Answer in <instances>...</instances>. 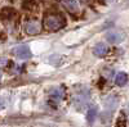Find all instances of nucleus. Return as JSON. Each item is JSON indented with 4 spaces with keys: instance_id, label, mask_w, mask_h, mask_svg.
<instances>
[{
    "instance_id": "1a4fd4ad",
    "label": "nucleus",
    "mask_w": 129,
    "mask_h": 127,
    "mask_svg": "<svg viewBox=\"0 0 129 127\" xmlns=\"http://www.w3.org/2000/svg\"><path fill=\"white\" fill-rule=\"evenodd\" d=\"M97 114H98V110H97V107L95 105H93V107H90L88 109V113H87V121L89 124H93L95 118H97Z\"/></svg>"
},
{
    "instance_id": "ddd939ff",
    "label": "nucleus",
    "mask_w": 129,
    "mask_h": 127,
    "mask_svg": "<svg viewBox=\"0 0 129 127\" xmlns=\"http://www.w3.org/2000/svg\"><path fill=\"white\" fill-rule=\"evenodd\" d=\"M125 123H126V118L125 115L121 114L119 118H117V122H116V127H125Z\"/></svg>"
},
{
    "instance_id": "423d86ee",
    "label": "nucleus",
    "mask_w": 129,
    "mask_h": 127,
    "mask_svg": "<svg viewBox=\"0 0 129 127\" xmlns=\"http://www.w3.org/2000/svg\"><path fill=\"white\" fill-rule=\"evenodd\" d=\"M106 39L109 42H111V44H119V42L123 41V35L120 32H117V31H110V32H107L106 35Z\"/></svg>"
},
{
    "instance_id": "f8f14e48",
    "label": "nucleus",
    "mask_w": 129,
    "mask_h": 127,
    "mask_svg": "<svg viewBox=\"0 0 129 127\" xmlns=\"http://www.w3.org/2000/svg\"><path fill=\"white\" fill-rule=\"evenodd\" d=\"M63 96H64V91H63L62 89H54V90L50 92V98H52L53 100H56V101L62 100Z\"/></svg>"
},
{
    "instance_id": "2eb2a0df",
    "label": "nucleus",
    "mask_w": 129,
    "mask_h": 127,
    "mask_svg": "<svg viewBox=\"0 0 129 127\" xmlns=\"http://www.w3.org/2000/svg\"><path fill=\"white\" fill-rule=\"evenodd\" d=\"M106 2H107V3H114L115 0H106Z\"/></svg>"
},
{
    "instance_id": "6e6552de",
    "label": "nucleus",
    "mask_w": 129,
    "mask_h": 127,
    "mask_svg": "<svg viewBox=\"0 0 129 127\" xmlns=\"http://www.w3.org/2000/svg\"><path fill=\"white\" fill-rule=\"evenodd\" d=\"M107 51H109V49H107V46L105 44H102V42H98V44H95L94 48H93V54L97 55V57H105L107 54Z\"/></svg>"
},
{
    "instance_id": "7ed1b4c3",
    "label": "nucleus",
    "mask_w": 129,
    "mask_h": 127,
    "mask_svg": "<svg viewBox=\"0 0 129 127\" xmlns=\"http://www.w3.org/2000/svg\"><path fill=\"white\" fill-rule=\"evenodd\" d=\"M14 54L19 59H28L31 57V50L27 45H19L14 48Z\"/></svg>"
},
{
    "instance_id": "39448f33",
    "label": "nucleus",
    "mask_w": 129,
    "mask_h": 127,
    "mask_svg": "<svg viewBox=\"0 0 129 127\" xmlns=\"http://www.w3.org/2000/svg\"><path fill=\"white\" fill-rule=\"evenodd\" d=\"M87 100H88V92H80L78 96H75L74 99V105L78 109H83L85 107V104H87Z\"/></svg>"
},
{
    "instance_id": "f03ea898",
    "label": "nucleus",
    "mask_w": 129,
    "mask_h": 127,
    "mask_svg": "<svg viewBox=\"0 0 129 127\" xmlns=\"http://www.w3.org/2000/svg\"><path fill=\"white\" fill-rule=\"evenodd\" d=\"M25 31L28 35H38L40 32V23L36 19H30L25 25Z\"/></svg>"
},
{
    "instance_id": "20e7f679",
    "label": "nucleus",
    "mask_w": 129,
    "mask_h": 127,
    "mask_svg": "<svg viewBox=\"0 0 129 127\" xmlns=\"http://www.w3.org/2000/svg\"><path fill=\"white\" fill-rule=\"evenodd\" d=\"M62 5L66 8L71 13H78L79 12V3L78 0H61Z\"/></svg>"
},
{
    "instance_id": "f257e3e1",
    "label": "nucleus",
    "mask_w": 129,
    "mask_h": 127,
    "mask_svg": "<svg viewBox=\"0 0 129 127\" xmlns=\"http://www.w3.org/2000/svg\"><path fill=\"white\" fill-rule=\"evenodd\" d=\"M44 26L50 31H58L66 26V19L61 13H50L44 18Z\"/></svg>"
},
{
    "instance_id": "0eeeda50",
    "label": "nucleus",
    "mask_w": 129,
    "mask_h": 127,
    "mask_svg": "<svg viewBox=\"0 0 129 127\" xmlns=\"http://www.w3.org/2000/svg\"><path fill=\"white\" fill-rule=\"evenodd\" d=\"M17 17V10L12 7H5L2 9V18L5 21V19H13Z\"/></svg>"
},
{
    "instance_id": "9b49d317",
    "label": "nucleus",
    "mask_w": 129,
    "mask_h": 127,
    "mask_svg": "<svg viewBox=\"0 0 129 127\" xmlns=\"http://www.w3.org/2000/svg\"><path fill=\"white\" fill-rule=\"evenodd\" d=\"M22 8L25 10H35L38 8V3L36 0H22V3H21Z\"/></svg>"
},
{
    "instance_id": "9d476101",
    "label": "nucleus",
    "mask_w": 129,
    "mask_h": 127,
    "mask_svg": "<svg viewBox=\"0 0 129 127\" xmlns=\"http://www.w3.org/2000/svg\"><path fill=\"white\" fill-rule=\"evenodd\" d=\"M115 82H116L117 86H124V85H126V82H128V75L124 73V72H119L115 77Z\"/></svg>"
},
{
    "instance_id": "4468645a",
    "label": "nucleus",
    "mask_w": 129,
    "mask_h": 127,
    "mask_svg": "<svg viewBox=\"0 0 129 127\" xmlns=\"http://www.w3.org/2000/svg\"><path fill=\"white\" fill-rule=\"evenodd\" d=\"M81 3H84V4H90L92 3V0H80Z\"/></svg>"
}]
</instances>
